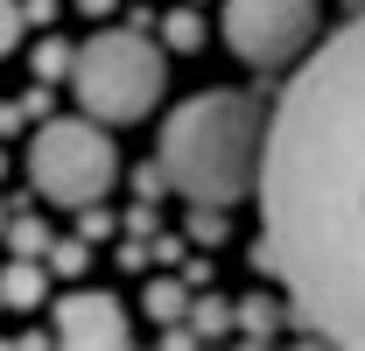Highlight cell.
<instances>
[{"label":"cell","instance_id":"21","mask_svg":"<svg viewBox=\"0 0 365 351\" xmlns=\"http://www.w3.org/2000/svg\"><path fill=\"white\" fill-rule=\"evenodd\" d=\"M0 169H7V155H0Z\"/></svg>","mask_w":365,"mask_h":351},{"label":"cell","instance_id":"13","mask_svg":"<svg viewBox=\"0 0 365 351\" xmlns=\"http://www.w3.org/2000/svg\"><path fill=\"white\" fill-rule=\"evenodd\" d=\"M29 63H36V78H43V85H56V78H71V63H78V49L49 36V43H36V56H29Z\"/></svg>","mask_w":365,"mask_h":351},{"label":"cell","instance_id":"17","mask_svg":"<svg viewBox=\"0 0 365 351\" xmlns=\"http://www.w3.org/2000/svg\"><path fill=\"white\" fill-rule=\"evenodd\" d=\"M78 232H85V239H106V232H113V211H98V204H78Z\"/></svg>","mask_w":365,"mask_h":351},{"label":"cell","instance_id":"6","mask_svg":"<svg viewBox=\"0 0 365 351\" xmlns=\"http://www.w3.org/2000/svg\"><path fill=\"white\" fill-rule=\"evenodd\" d=\"M49 316H56V345H71V351H120L134 337L120 295H106V288H63Z\"/></svg>","mask_w":365,"mask_h":351},{"label":"cell","instance_id":"3","mask_svg":"<svg viewBox=\"0 0 365 351\" xmlns=\"http://www.w3.org/2000/svg\"><path fill=\"white\" fill-rule=\"evenodd\" d=\"M71 91L91 120L106 127H127V120H148L155 98H162V49L148 43L140 29H98L78 63H71Z\"/></svg>","mask_w":365,"mask_h":351},{"label":"cell","instance_id":"9","mask_svg":"<svg viewBox=\"0 0 365 351\" xmlns=\"http://www.w3.org/2000/svg\"><path fill=\"white\" fill-rule=\"evenodd\" d=\"M7 246H14V253H29V260H49V246H56V239H49V225L29 211V218H7Z\"/></svg>","mask_w":365,"mask_h":351},{"label":"cell","instance_id":"11","mask_svg":"<svg viewBox=\"0 0 365 351\" xmlns=\"http://www.w3.org/2000/svg\"><path fill=\"white\" fill-rule=\"evenodd\" d=\"M232 316H239V309H232L225 295H204V302H190V330H197V337H225Z\"/></svg>","mask_w":365,"mask_h":351},{"label":"cell","instance_id":"4","mask_svg":"<svg viewBox=\"0 0 365 351\" xmlns=\"http://www.w3.org/2000/svg\"><path fill=\"white\" fill-rule=\"evenodd\" d=\"M120 176V155L106 141V120H43L29 141V183L49 204H98Z\"/></svg>","mask_w":365,"mask_h":351},{"label":"cell","instance_id":"16","mask_svg":"<svg viewBox=\"0 0 365 351\" xmlns=\"http://www.w3.org/2000/svg\"><path fill=\"white\" fill-rule=\"evenodd\" d=\"M21 29H29V7L0 0V56H14V49H21Z\"/></svg>","mask_w":365,"mask_h":351},{"label":"cell","instance_id":"5","mask_svg":"<svg viewBox=\"0 0 365 351\" xmlns=\"http://www.w3.org/2000/svg\"><path fill=\"white\" fill-rule=\"evenodd\" d=\"M317 0H225V49L253 71H281L317 49Z\"/></svg>","mask_w":365,"mask_h":351},{"label":"cell","instance_id":"10","mask_svg":"<svg viewBox=\"0 0 365 351\" xmlns=\"http://www.w3.org/2000/svg\"><path fill=\"white\" fill-rule=\"evenodd\" d=\"M225 232H232L225 204H190V239L197 246H225Z\"/></svg>","mask_w":365,"mask_h":351},{"label":"cell","instance_id":"8","mask_svg":"<svg viewBox=\"0 0 365 351\" xmlns=\"http://www.w3.org/2000/svg\"><path fill=\"white\" fill-rule=\"evenodd\" d=\"M140 302H148V316L169 330V323H182V316H190V288H182V281H169V274H155Z\"/></svg>","mask_w":365,"mask_h":351},{"label":"cell","instance_id":"2","mask_svg":"<svg viewBox=\"0 0 365 351\" xmlns=\"http://www.w3.org/2000/svg\"><path fill=\"white\" fill-rule=\"evenodd\" d=\"M155 162L169 176V190L190 204H239L246 190H260L267 162V113L246 91H197L182 98L162 127Z\"/></svg>","mask_w":365,"mask_h":351},{"label":"cell","instance_id":"1","mask_svg":"<svg viewBox=\"0 0 365 351\" xmlns=\"http://www.w3.org/2000/svg\"><path fill=\"white\" fill-rule=\"evenodd\" d=\"M253 267L309 337L365 351V14L302 56L267 113Z\"/></svg>","mask_w":365,"mask_h":351},{"label":"cell","instance_id":"19","mask_svg":"<svg viewBox=\"0 0 365 351\" xmlns=\"http://www.w3.org/2000/svg\"><path fill=\"white\" fill-rule=\"evenodd\" d=\"M344 14H365V0H344Z\"/></svg>","mask_w":365,"mask_h":351},{"label":"cell","instance_id":"18","mask_svg":"<svg viewBox=\"0 0 365 351\" xmlns=\"http://www.w3.org/2000/svg\"><path fill=\"white\" fill-rule=\"evenodd\" d=\"M78 7H85V14H113V0H78Z\"/></svg>","mask_w":365,"mask_h":351},{"label":"cell","instance_id":"12","mask_svg":"<svg viewBox=\"0 0 365 351\" xmlns=\"http://www.w3.org/2000/svg\"><path fill=\"white\" fill-rule=\"evenodd\" d=\"M85 267H91V239H85V232H78V239H56V246H49V274L78 281Z\"/></svg>","mask_w":365,"mask_h":351},{"label":"cell","instance_id":"20","mask_svg":"<svg viewBox=\"0 0 365 351\" xmlns=\"http://www.w3.org/2000/svg\"><path fill=\"white\" fill-rule=\"evenodd\" d=\"M0 239H7V204H0Z\"/></svg>","mask_w":365,"mask_h":351},{"label":"cell","instance_id":"14","mask_svg":"<svg viewBox=\"0 0 365 351\" xmlns=\"http://www.w3.org/2000/svg\"><path fill=\"white\" fill-rule=\"evenodd\" d=\"M274 323H281V309H274V295H246L239 302V330L260 345V337H274Z\"/></svg>","mask_w":365,"mask_h":351},{"label":"cell","instance_id":"7","mask_svg":"<svg viewBox=\"0 0 365 351\" xmlns=\"http://www.w3.org/2000/svg\"><path fill=\"white\" fill-rule=\"evenodd\" d=\"M0 302L7 309H43L49 302V267L29 260V253H14V260L0 267Z\"/></svg>","mask_w":365,"mask_h":351},{"label":"cell","instance_id":"15","mask_svg":"<svg viewBox=\"0 0 365 351\" xmlns=\"http://www.w3.org/2000/svg\"><path fill=\"white\" fill-rule=\"evenodd\" d=\"M162 43H169V49H204V21H197L190 7H176V14L162 21Z\"/></svg>","mask_w":365,"mask_h":351}]
</instances>
